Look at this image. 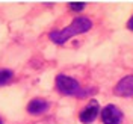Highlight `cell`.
<instances>
[{"mask_svg": "<svg viewBox=\"0 0 133 124\" xmlns=\"http://www.w3.org/2000/svg\"><path fill=\"white\" fill-rule=\"evenodd\" d=\"M92 27V21L88 18V17H77L73 20V23L68 26V27H64L61 30H53L50 32L49 38L55 44H64L70 38H73L76 35H80V33L88 32Z\"/></svg>", "mask_w": 133, "mask_h": 124, "instance_id": "1", "label": "cell"}, {"mask_svg": "<svg viewBox=\"0 0 133 124\" xmlns=\"http://www.w3.org/2000/svg\"><path fill=\"white\" fill-rule=\"evenodd\" d=\"M56 88L64 95H77L80 92V85L74 77L66 74H59L56 77Z\"/></svg>", "mask_w": 133, "mask_h": 124, "instance_id": "2", "label": "cell"}, {"mask_svg": "<svg viewBox=\"0 0 133 124\" xmlns=\"http://www.w3.org/2000/svg\"><path fill=\"white\" fill-rule=\"evenodd\" d=\"M101 120H103V124H121L123 112L115 105H108L101 110Z\"/></svg>", "mask_w": 133, "mask_h": 124, "instance_id": "3", "label": "cell"}, {"mask_svg": "<svg viewBox=\"0 0 133 124\" xmlns=\"http://www.w3.org/2000/svg\"><path fill=\"white\" fill-rule=\"evenodd\" d=\"M114 92L118 97H132L133 95V74L124 76L119 82L116 83Z\"/></svg>", "mask_w": 133, "mask_h": 124, "instance_id": "4", "label": "cell"}, {"mask_svg": "<svg viewBox=\"0 0 133 124\" xmlns=\"http://www.w3.org/2000/svg\"><path fill=\"white\" fill-rule=\"evenodd\" d=\"M98 112H100L98 101H97V100H92L91 103L80 112L79 118H80V121H82L83 124H91V123H94V120L97 118Z\"/></svg>", "mask_w": 133, "mask_h": 124, "instance_id": "5", "label": "cell"}, {"mask_svg": "<svg viewBox=\"0 0 133 124\" xmlns=\"http://www.w3.org/2000/svg\"><path fill=\"white\" fill-rule=\"evenodd\" d=\"M50 108V103L47 100H42V99H33L29 101L27 105V112L32 114V115H41L44 112H47Z\"/></svg>", "mask_w": 133, "mask_h": 124, "instance_id": "6", "label": "cell"}, {"mask_svg": "<svg viewBox=\"0 0 133 124\" xmlns=\"http://www.w3.org/2000/svg\"><path fill=\"white\" fill-rule=\"evenodd\" d=\"M12 77H14L12 70H9V68H0V86L9 83L12 80Z\"/></svg>", "mask_w": 133, "mask_h": 124, "instance_id": "7", "label": "cell"}, {"mask_svg": "<svg viewBox=\"0 0 133 124\" xmlns=\"http://www.w3.org/2000/svg\"><path fill=\"white\" fill-rule=\"evenodd\" d=\"M70 8L73 9V11H83L85 3H83V2H71V3H70Z\"/></svg>", "mask_w": 133, "mask_h": 124, "instance_id": "8", "label": "cell"}, {"mask_svg": "<svg viewBox=\"0 0 133 124\" xmlns=\"http://www.w3.org/2000/svg\"><path fill=\"white\" fill-rule=\"evenodd\" d=\"M127 29H130V30H133V15L130 17V20L127 21Z\"/></svg>", "mask_w": 133, "mask_h": 124, "instance_id": "9", "label": "cell"}, {"mask_svg": "<svg viewBox=\"0 0 133 124\" xmlns=\"http://www.w3.org/2000/svg\"><path fill=\"white\" fill-rule=\"evenodd\" d=\"M0 124H3V121H2V118H0Z\"/></svg>", "mask_w": 133, "mask_h": 124, "instance_id": "10", "label": "cell"}]
</instances>
